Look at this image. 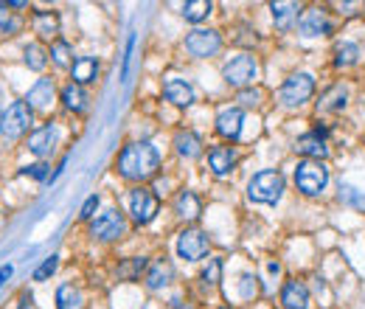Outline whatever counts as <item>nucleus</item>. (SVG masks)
I'll list each match as a JSON object with an SVG mask.
<instances>
[{"label": "nucleus", "instance_id": "f257e3e1", "mask_svg": "<svg viewBox=\"0 0 365 309\" xmlns=\"http://www.w3.org/2000/svg\"><path fill=\"white\" fill-rule=\"evenodd\" d=\"M157 166H160V154L149 141L130 144V147H124V152L118 154V172L127 180H138V183L149 180V177H155Z\"/></svg>", "mask_w": 365, "mask_h": 309}, {"label": "nucleus", "instance_id": "f03ea898", "mask_svg": "<svg viewBox=\"0 0 365 309\" xmlns=\"http://www.w3.org/2000/svg\"><path fill=\"white\" fill-rule=\"evenodd\" d=\"M281 194H284V177L279 172H270V169L259 172L247 186V197L253 203H262V206H276L281 200Z\"/></svg>", "mask_w": 365, "mask_h": 309}, {"label": "nucleus", "instance_id": "7ed1b4c3", "mask_svg": "<svg viewBox=\"0 0 365 309\" xmlns=\"http://www.w3.org/2000/svg\"><path fill=\"white\" fill-rule=\"evenodd\" d=\"M329 183V169L320 160H303L295 169V186L306 197H318Z\"/></svg>", "mask_w": 365, "mask_h": 309}, {"label": "nucleus", "instance_id": "20e7f679", "mask_svg": "<svg viewBox=\"0 0 365 309\" xmlns=\"http://www.w3.org/2000/svg\"><path fill=\"white\" fill-rule=\"evenodd\" d=\"M315 93V79L312 74H292L281 84V104L284 107H301L303 101H309Z\"/></svg>", "mask_w": 365, "mask_h": 309}, {"label": "nucleus", "instance_id": "39448f33", "mask_svg": "<svg viewBox=\"0 0 365 309\" xmlns=\"http://www.w3.org/2000/svg\"><path fill=\"white\" fill-rule=\"evenodd\" d=\"M130 211H133V220L138 223V225H149L155 217H157V211H160V200L144 189V186H138L133 194H130Z\"/></svg>", "mask_w": 365, "mask_h": 309}, {"label": "nucleus", "instance_id": "423d86ee", "mask_svg": "<svg viewBox=\"0 0 365 309\" xmlns=\"http://www.w3.org/2000/svg\"><path fill=\"white\" fill-rule=\"evenodd\" d=\"M256 60L253 57H247V54H239V57H233L225 68H222V77L228 84H233V87H245V84H253V79H256Z\"/></svg>", "mask_w": 365, "mask_h": 309}, {"label": "nucleus", "instance_id": "0eeeda50", "mask_svg": "<svg viewBox=\"0 0 365 309\" xmlns=\"http://www.w3.org/2000/svg\"><path fill=\"white\" fill-rule=\"evenodd\" d=\"M31 127V107L26 101H14L3 116V133L9 141H17Z\"/></svg>", "mask_w": 365, "mask_h": 309}, {"label": "nucleus", "instance_id": "6e6552de", "mask_svg": "<svg viewBox=\"0 0 365 309\" xmlns=\"http://www.w3.org/2000/svg\"><path fill=\"white\" fill-rule=\"evenodd\" d=\"M298 28L303 37H329L335 23L329 17V11L323 9H306L301 17H298Z\"/></svg>", "mask_w": 365, "mask_h": 309}, {"label": "nucleus", "instance_id": "1a4fd4ad", "mask_svg": "<svg viewBox=\"0 0 365 309\" xmlns=\"http://www.w3.org/2000/svg\"><path fill=\"white\" fill-rule=\"evenodd\" d=\"M208 253V236L197 228H189V231L180 233L177 239V256L186 259V262H200L203 256Z\"/></svg>", "mask_w": 365, "mask_h": 309}, {"label": "nucleus", "instance_id": "9d476101", "mask_svg": "<svg viewBox=\"0 0 365 309\" xmlns=\"http://www.w3.org/2000/svg\"><path fill=\"white\" fill-rule=\"evenodd\" d=\"M219 48H222V37L217 31H206V28H197L186 37V51L191 57H214Z\"/></svg>", "mask_w": 365, "mask_h": 309}, {"label": "nucleus", "instance_id": "9b49d317", "mask_svg": "<svg viewBox=\"0 0 365 309\" xmlns=\"http://www.w3.org/2000/svg\"><path fill=\"white\" fill-rule=\"evenodd\" d=\"M127 231V223H124V214L121 211H116V208H110V211H104L93 225H90V233L96 236V239H104V242H110V239H118V236H124Z\"/></svg>", "mask_w": 365, "mask_h": 309}, {"label": "nucleus", "instance_id": "f8f14e48", "mask_svg": "<svg viewBox=\"0 0 365 309\" xmlns=\"http://www.w3.org/2000/svg\"><path fill=\"white\" fill-rule=\"evenodd\" d=\"M57 127H51V124H45V127H40V130H34L31 135H28V150L37 154V157H45V154H51L57 150Z\"/></svg>", "mask_w": 365, "mask_h": 309}, {"label": "nucleus", "instance_id": "ddd939ff", "mask_svg": "<svg viewBox=\"0 0 365 309\" xmlns=\"http://www.w3.org/2000/svg\"><path fill=\"white\" fill-rule=\"evenodd\" d=\"M242 124H245V116H242L239 107H225V110L217 116V133L222 138L236 141L239 133H242Z\"/></svg>", "mask_w": 365, "mask_h": 309}, {"label": "nucleus", "instance_id": "4468645a", "mask_svg": "<svg viewBox=\"0 0 365 309\" xmlns=\"http://www.w3.org/2000/svg\"><path fill=\"white\" fill-rule=\"evenodd\" d=\"M163 96L174 104V107H189L194 101V87L186 79H169L163 84Z\"/></svg>", "mask_w": 365, "mask_h": 309}, {"label": "nucleus", "instance_id": "2eb2a0df", "mask_svg": "<svg viewBox=\"0 0 365 309\" xmlns=\"http://www.w3.org/2000/svg\"><path fill=\"white\" fill-rule=\"evenodd\" d=\"M295 152L303 154V157H309V160H320V157H326V154H329V147H326L323 135H318V133H306V135H301V138L295 141Z\"/></svg>", "mask_w": 365, "mask_h": 309}, {"label": "nucleus", "instance_id": "dca6fc26", "mask_svg": "<svg viewBox=\"0 0 365 309\" xmlns=\"http://www.w3.org/2000/svg\"><path fill=\"white\" fill-rule=\"evenodd\" d=\"M281 307L284 309H309V290L303 281H287L281 290Z\"/></svg>", "mask_w": 365, "mask_h": 309}, {"label": "nucleus", "instance_id": "f3484780", "mask_svg": "<svg viewBox=\"0 0 365 309\" xmlns=\"http://www.w3.org/2000/svg\"><path fill=\"white\" fill-rule=\"evenodd\" d=\"M26 101H28L31 110H43V113L51 110V104H54V84H51L48 79H40V82L28 90Z\"/></svg>", "mask_w": 365, "mask_h": 309}, {"label": "nucleus", "instance_id": "a211bd4d", "mask_svg": "<svg viewBox=\"0 0 365 309\" xmlns=\"http://www.w3.org/2000/svg\"><path fill=\"white\" fill-rule=\"evenodd\" d=\"M174 150H177L180 157L194 160V157H200V154H203V141H200V135H197V133H191V130H180V133L174 135Z\"/></svg>", "mask_w": 365, "mask_h": 309}, {"label": "nucleus", "instance_id": "6ab92c4d", "mask_svg": "<svg viewBox=\"0 0 365 309\" xmlns=\"http://www.w3.org/2000/svg\"><path fill=\"white\" fill-rule=\"evenodd\" d=\"M233 163H236V154L230 147H214L211 152H208V166H211V172L217 174V177H225L230 169H233Z\"/></svg>", "mask_w": 365, "mask_h": 309}, {"label": "nucleus", "instance_id": "aec40b11", "mask_svg": "<svg viewBox=\"0 0 365 309\" xmlns=\"http://www.w3.org/2000/svg\"><path fill=\"white\" fill-rule=\"evenodd\" d=\"M346 99H349L346 87H343V84H335V87H329V90L320 96V101H318V113H337V110H343V107H346Z\"/></svg>", "mask_w": 365, "mask_h": 309}, {"label": "nucleus", "instance_id": "412c9836", "mask_svg": "<svg viewBox=\"0 0 365 309\" xmlns=\"http://www.w3.org/2000/svg\"><path fill=\"white\" fill-rule=\"evenodd\" d=\"M174 208H177V214L183 220H197L203 214V203H200V197L194 191H180L177 200H174Z\"/></svg>", "mask_w": 365, "mask_h": 309}, {"label": "nucleus", "instance_id": "4be33fe9", "mask_svg": "<svg viewBox=\"0 0 365 309\" xmlns=\"http://www.w3.org/2000/svg\"><path fill=\"white\" fill-rule=\"evenodd\" d=\"M270 11H273V23H276L279 31H290L295 20H298V6L295 3H273Z\"/></svg>", "mask_w": 365, "mask_h": 309}, {"label": "nucleus", "instance_id": "5701e85b", "mask_svg": "<svg viewBox=\"0 0 365 309\" xmlns=\"http://www.w3.org/2000/svg\"><path fill=\"white\" fill-rule=\"evenodd\" d=\"M172 276H174L172 264L160 259V262H155V264L149 267V273H146V287H149V290H160V287H166V284L172 281Z\"/></svg>", "mask_w": 365, "mask_h": 309}, {"label": "nucleus", "instance_id": "b1692460", "mask_svg": "<svg viewBox=\"0 0 365 309\" xmlns=\"http://www.w3.org/2000/svg\"><path fill=\"white\" fill-rule=\"evenodd\" d=\"M34 31H37L40 37H45V40L57 37V31H60V17H57L54 11H37V14H34Z\"/></svg>", "mask_w": 365, "mask_h": 309}, {"label": "nucleus", "instance_id": "393cba45", "mask_svg": "<svg viewBox=\"0 0 365 309\" xmlns=\"http://www.w3.org/2000/svg\"><path fill=\"white\" fill-rule=\"evenodd\" d=\"M71 74L76 79V84H87V82H93V79L99 77V62L93 57H82V60L73 62Z\"/></svg>", "mask_w": 365, "mask_h": 309}, {"label": "nucleus", "instance_id": "a878e982", "mask_svg": "<svg viewBox=\"0 0 365 309\" xmlns=\"http://www.w3.org/2000/svg\"><path fill=\"white\" fill-rule=\"evenodd\" d=\"M62 101H65V107L73 110V113H84L87 110V93L82 90V84H68L62 90Z\"/></svg>", "mask_w": 365, "mask_h": 309}, {"label": "nucleus", "instance_id": "bb28decb", "mask_svg": "<svg viewBox=\"0 0 365 309\" xmlns=\"http://www.w3.org/2000/svg\"><path fill=\"white\" fill-rule=\"evenodd\" d=\"M26 65L31 68V71H43L45 65H48V51H45V45H40V43H31V45H26Z\"/></svg>", "mask_w": 365, "mask_h": 309}, {"label": "nucleus", "instance_id": "cd10ccee", "mask_svg": "<svg viewBox=\"0 0 365 309\" xmlns=\"http://www.w3.org/2000/svg\"><path fill=\"white\" fill-rule=\"evenodd\" d=\"M211 9H214L211 0H191V3L183 6V17H186L189 23H200V20H206V17L211 14Z\"/></svg>", "mask_w": 365, "mask_h": 309}, {"label": "nucleus", "instance_id": "c85d7f7f", "mask_svg": "<svg viewBox=\"0 0 365 309\" xmlns=\"http://www.w3.org/2000/svg\"><path fill=\"white\" fill-rule=\"evenodd\" d=\"M57 309H82V293L73 284H62L57 290Z\"/></svg>", "mask_w": 365, "mask_h": 309}, {"label": "nucleus", "instance_id": "c756f323", "mask_svg": "<svg viewBox=\"0 0 365 309\" xmlns=\"http://www.w3.org/2000/svg\"><path fill=\"white\" fill-rule=\"evenodd\" d=\"M357 60H360V48H357L354 43H343V45H337V60H335V65H337V68H352Z\"/></svg>", "mask_w": 365, "mask_h": 309}, {"label": "nucleus", "instance_id": "7c9ffc66", "mask_svg": "<svg viewBox=\"0 0 365 309\" xmlns=\"http://www.w3.org/2000/svg\"><path fill=\"white\" fill-rule=\"evenodd\" d=\"M20 26H23V20H20L14 11H9V3H0V28H3L6 34H17Z\"/></svg>", "mask_w": 365, "mask_h": 309}, {"label": "nucleus", "instance_id": "2f4dec72", "mask_svg": "<svg viewBox=\"0 0 365 309\" xmlns=\"http://www.w3.org/2000/svg\"><path fill=\"white\" fill-rule=\"evenodd\" d=\"M51 57H54V62H57L60 68H68V65H71V45L62 43V40H57V43L51 45Z\"/></svg>", "mask_w": 365, "mask_h": 309}, {"label": "nucleus", "instance_id": "473e14b6", "mask_svg": "<svg viewBox=\"0 0 365 309\" xmlns=\"http://www.w3.org/2000/svg\"><path fill=\"white\" fill-rule=\"evenodd\" d=\"M146 270V259H130L127 264L118 267V279H138Z\"/></svg>", "mask_w": 365, "mask_h": 309}, {"label": "nucleus", "instance_id": "72a5a7b5", "mask_svg": "<svg viewBox=\"0 0 365 309\" xmlns=\"http://www.w3.org/2000/svg\"><path fill=\"white\" fill-rule=\"evenodd\" d=\"M219 279H222V262L219 259H208V264L203 270V284L214 287V284H219Z\"/></svg>", "mask_w": 365, "mask_h": 309}, {"label": "nucleus", "instance_id": "f704fd0d", "mask_svg": "<svg viewBox=\"0 0 365 309\" xmlns=\"http://www.w3.org/2000/svg\"><path fill=\"white\" fill-rule=\"evenodd\" d=\"M57 267H60V259L57 256H51V259H45L37 270H34V281H45V279H51L54 273H57Z\"/></svg>", "mask_w": 365, "mask_h": 309}, {"label": "nucleus", "instance_id": "c9c22d12", "mask_svg": "<svg viewBox=\"0 0 365 309\" xmlns=\"http://www.w3.org/2000/svg\"><path fill=\"white\" fill-rule=\"evenodd\" d=\"M340 200L349 206H365V194H360V189L354 186H340Z\"/></svg>", "mask_w": 365, "mask_h": 309}, {"label": "nucleus", "instance_id": "e433bc0d", "mask_svg": "<svg viewBox=\"0 0 365 309\" xmlns=\"http://www.w3.org/2000/svg\"><path fill=\"white\" fill-rule=\"evenodd\" d=\"M23 174H28V177H34V180H48V177H51V166H48V163H31V166L23 169Z\"/></svg>", "mask_w": 365, "mask_h": 309}, {"label": "nucleus", "instance_id": "4c0bfd02", "mask_svg": "<svg viewBox=\"0 0 365 309\" xmlns=\"http://www.w3.org/2000/svg\"><path fill=\"white\" fill-rule=\"evenodd\" d=\"M239 296H242V298H253V296H256V279H253V276H242V281H239Z\"/></svg>", "mask_w": 365, "mask_h": 309}, {"label": "nucleus", "instance_id": "58836bf2", "mask_svg": "<svg viewBox=\"0 0 365 309\" xmlns=\"http://www.w3.org/2000/svg\"><path fill=\"white\" fill-rule=\"evenodd\" d=\"M96 208H99V194H90V197L84 200V206H82V211H79V217H82V220H90Z\"/></svg>", "mask_w": 365, "mask_h": 309}, {"label": "nucleus", "instance_id": "ea45409f", "mask_svg": "<svg viewBox=\"0 0 365 309\" xmlns=\"http://www.w3.org/2000/svg\"><path fill=\"white\" fill-rule=\"evenodd\" d=\"M259 99H262V93H259V90H245V93H239V101H242V104H247V107L259 104Z\"/></svg>", "mask_w": 365, "mask_h": 309}, {"label": "nucleus", "instance_id": "a19ab883", "mask_svg": "<svg viewBox=\"0 0 365 309\" xmlns=\"http://www.w3.org/2000/svg\"><path fill=\"white\" fill-rule=\"evenodd\" d=\"M11 273H14V267H11V264H3V267H0V287L11 279Z\"/></svg>", "mask_w": 365, "mask_h": 309}, {"label": "nucleus", "instance_id": "79ce46f5", "mask_svg": "<svg viewBox=\"0 0 365 309\" xmlns=\"http://www.w3.org/2000/svg\"><path fill=\"white\" fill-rule=\"evenodd\" d=\"M0 130H3V113H0Z\"/></svg>", "mask_w": 365, "mask_h": 309}, {"label": "nucleus", "instance_id": "37998d69", "mask_svg": "<svg viewBox=\"0 0 365 309\" xmlns=\"http://www.w3.org/2000/svg\"><path fill=\"white\" fill-rule=\"evenodd\" d=\"M222 309H230V307H222Z\"/></svg>", "mask_w": 365, "mask_h": 309}]
</instances>
